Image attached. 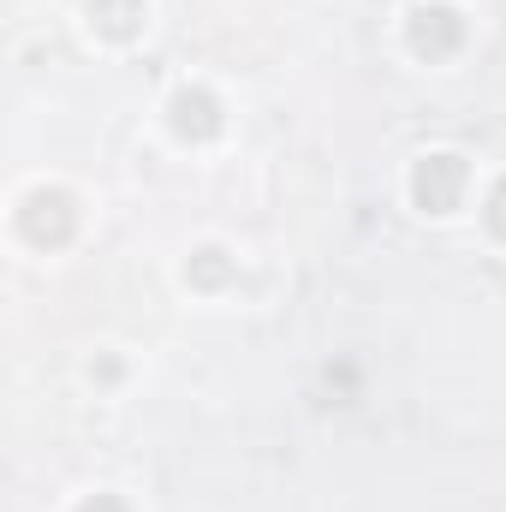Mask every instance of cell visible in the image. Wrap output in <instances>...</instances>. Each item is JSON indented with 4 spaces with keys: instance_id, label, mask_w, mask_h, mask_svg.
Masks as SVG:
<instances>
[{
    "instance_id": "obj_4",
    "label": "cell",
    "mask_w": 506,
    "mask_h": 512,
    "mask_svg": "<svg viewBox=\"0 0 506 512\" xmlns=\"http://www.w3.org/2000/svg\"><path fill=\"white\" fill-rule=\"evenodd\" d=\"M167 126L179 131L185 143H215V137L227 131V114H221V102H215L203 84H191V90H179V96L167 102Z\"/></svg>"
},
{
    "instance_id": "obj_5",
    "label": "cell",
    "mask_w": 506,
    "mask_h": 512,
    "mask_svg": "<svg viewBox=\"0 0 506 512\" xmlns=\"http://www.w3.org/2000/svg\"><path fill=\"white\" fill-rule=\"evenodd\" d=\"M143 12H149V0H90V24L108 42H131L143 30Z\"/></svg>"
},
{
    "instance_id": "obj_1",
    "label": "cell",
    "mask_w": 506,
    "mask_h": 512,
    "mask_svg": "<svg viewBox=\"0 0 506 512\" xmlns=\"http://www.w3.org/2000/svg\"><path fill=\"white\" fill-rule=\"evenodd\" d=\"M18 233H24L36 251H60V245L78 233V203H72V191H60V185L30 191L24 209H18Z\"/></svg>"
},
{
    "instance_id": "obj_7",
    "label": "cell",
    "mask_w": 506,
    "mask_h": 512,
    "mask_svg": "<svg viewBox=\"0 0 506 512\" xmlns=\"http://www.w3.org/2000/svg\"><path fill=\"white\" fill-rule=\"evenodd\" d=\"M483 227L506 245V179H495V191L483 197Z\"/></svg>"
},
{
    "instance_id": "obj_2",
    "label": "cell",
    "mask_w": 506,
    "mask_h": 512,
    "mask_svg": "<svg viewBox=\"0 0 506 512\" xmlns=\"http://www.w3.org/2000/svg\"><path fill=\"white\" fill-rule=\"evenodd\" d=\"M465 185H471L465 155H423L417 173H411V203L423 215H453L465 203Z\"/></svg>"
},
{
    "instance_id": "obj_8",
    "label": "cell",
    "mask_w": 506,
    "mask_h": 512,
    "mask_svg": "<svg viewBox=\"0 0 506 512\" xmlns=\"http://www.w3.org/2000/svg\"><path fill=\"white\" fill-rule=\"evenodd\" d=\"M78 512H131V507L120 501V495H96V501H84Z\"/></svg>"
},
{
    "instance_id": "obj_3",
    "label": "cell",
    "mask_w": 506,
    "mask_h": 512,
    "mask_svg": "<svg viewBox=\"0 0 506 512\" xmlns=\"http://www.w3.org/2000/svg\"><path fill=\"white\" fill-rule=\"evenodd\" d=\"M405 36H411V54L435 66V60H453V54L465 48V18H459L453 6H417Z\"/></svg>"
},
{
    "instance_id": "obj_6",
    "label": "cell",
    "mask_w": 506,
    "mask_h": 512,
    "mask_svg": "<svg viewBox=\"0 0 506 512\" xmlns=\"http://www.w3.org/2000/svg\"><path fill=\"white\" fill-rule=\"evenodd\" d=\"M227 274H233L227 251H215V245H209V251H197V256H191V286H221Z\"/></svg>"
}]
</instances>
